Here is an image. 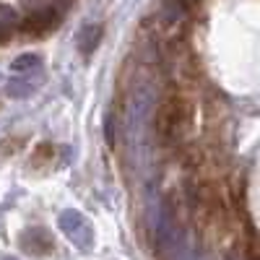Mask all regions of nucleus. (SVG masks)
I'll return each mask as SVG.
<instances>
[{
	"mask_svg": "<svg viewBox=\"0 0 260 260\" xmlns=\"http://www.w3.org/2000/svg\"><path fill=\"white\" fill-rule=\"evenodd\" d=\"M55 24H57L55 11H37V13H31V16L24 21V29L31 31V34H45V31H50Z\"/></svg>",
	"mask_w": 260,
	"mask_h": 260,
	"instance_id": "obj_2",
	"label": "nucleus"
},
{
	"mask_svg": "<svg viewBox=\"0 0 260 260\" xmlns=\"http://www.w3.org/2000/svg\"><path fill=\"white\" fill-rule=\"evenodd\" d=\"M192 122V104L190 99L177 91V89H169L159 107H156V115H154V130L164 146H177L190 130Z\"/></svg>",
	"mask_w": 260,
	"mask_h": 260,
	"instance_id": "obj_1",
	"label": "nucleus"
},
{
	"mask_svg": "<svg viewBox=\"0 0 260 260\" xmlns=\"http://www.w3.org/2000/svg\"><path fill=\"white\" fill-rule=\"evenodd\" d=\"M99 37H102V26H86V29H83V34H81V50H83L86 55H89V52H91V47H96Z\"/></svg>",
	"mask_w": 260,
	"mask_h": 260,
	"instance_id": "obj_3",
	"label": "nucleus"
}]
</instances>
